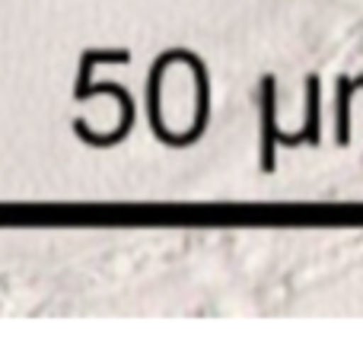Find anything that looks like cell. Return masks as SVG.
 Returning <instances> with one entry per match:
<instances>
[{
  "label": "cell",
  "instance_id": "cell-1",
  "mask_svg": "<svg viewBox=\"0 0 363 350\" xmlns=\"http://www.w3.org/2000/svg\"><path fill=\"white\" fill-rule=\"evenodd\" d=\"M153 115L163 134L191 137L204 121V77L198 61L185 55H172L160 64L153 83Z\"/></svg>",
  "mask_w": 363,
  "mask_h": 350
},
{
  "label": "cell",
  "instance_id": "cell-2",
  "mask_svg": "<svg viewBox=\"0 0 363 350\" xmlns=\"http://www.w3.org/2000/svg\"><path fill=\"white\" fill-rule=\"evenodd\" d=\"M315 112V96L309 86H281L274 89L271 102V121L281 137H296L309 128Z\"/></svg>",
  "mask_w": 363,
  "mask_h": 350
},
{
  "label": "cell",
  "instance_id": "cell-3",
  "mask_svg": "<svg viewBox=\"0 0 363 350\" xmlns=\"http://www.w3.org/2000/svg\"><path fill=\"white\" fill-rule=\"evenodd\" d=\"M131 118V106L118 89H99L83 102V128L96 137H115Z\"/></svg>",
  "mask_w": 363,
  "mask_h": 350
},
{
  "label": "cell",
  "instance_id": "cell-4",
  "mask_svg": "<svg viewBox=\"0 0 363 350\" xmlns=\"http://www.w3.org/2000/svg\"><path fill=\"white\" fill-rule=\"evenodd\" d=\"M341 125L347 128V134H351L354 140H363V86L351 89V96H347V102H345Z\"/></svg>",
  "mask_w": 363,
  "mask_h": 350
}]
</instances>
